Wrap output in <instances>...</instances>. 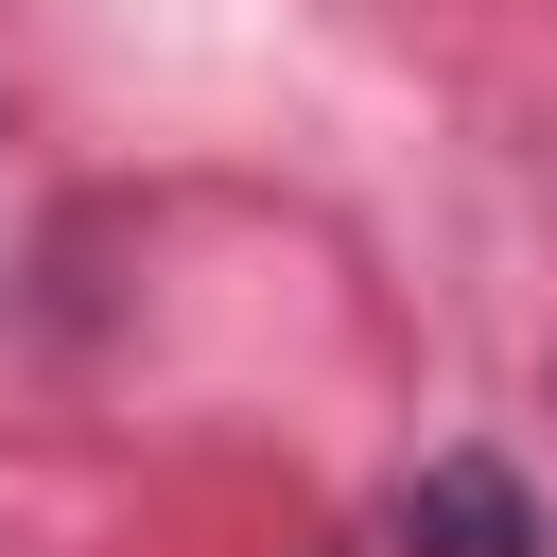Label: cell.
<instances>
[{
    "instance_id": "6da1fadb",
    "label": "cell",
    "mask_w": 557,
    "mask_h": 557,
    "mask_svg": "<svg viewBox=\"0 0 557 557\" xmlns=\"http://www.w3.org/2000/svg\"><path fill=\"white\" fill-rule=\"evenodd\" d=\"M383 522H400V557H540V487L505 453H418Z\"/></svg>"
}]
</instances>
